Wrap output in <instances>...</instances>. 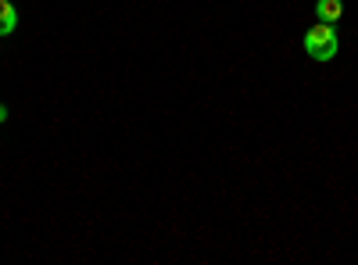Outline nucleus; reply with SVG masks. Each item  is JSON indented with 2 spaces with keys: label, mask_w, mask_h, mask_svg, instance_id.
<instances>
[{
  "label": "nucleus",
  "mask_w": 358,
  "mask_h": 265,
  "mask_svg": "<svg viewBox=\"0 0 358 265\" xmlns=\"http://www.w3.org/2000/svg\"><path fill=\"white\" fill-rule=\"evenodd\" d=\"M305 50L308 57H315V62H330V57L337 54V33H334V25H312L308 33H305Z\"/></svg>",
  "instance_id": "f257e3e1"
},
{
  "label": "nucleus",
  "mask_w": 358,
  "mask_h": 265,
  "mask_svg": "<svg viewBox=\"0 0 358 265\" xmlns=\"http://www.w3.org/2000/svg\"><path fill=\"white\" fill-rule=\"evenodd\" d=\"M315 15H319V22L334 25V22L344 15V4H341V0H319V4H315Z\"/></svg>",
  "instance_id": "f03ea898"
},
{
  "label": "nucleus",
  "mask_w": 358,
  "mask_h": 265,
  "mask_svg": "<svg viewBox=\"0 0 358 265\" xmlns=\"http://www.w3.org/2000/svg\"><path fill=\"white\" fill-rule=\"evenodd\" d=\"M15 25H18L15 8L8 4V0H0V36H11V33H15Z\"/></svg>",
  "instance_id": "7ed1b4c3"
},
{
  "label": "nucleus",
  "mask_w": 358,
  "mask_h": 265,
  "mask_svg": "<svg viewBox=\"0 0 358 265\" xmlns=\"http://www.w3.org/2000/svg\"><path fill=\"white\" fill-rule=\"evenodd\" d=\"M0 122H8V108L4 104H0Z\"/></svg>",
  "instance_id": "20e7f679"
}]
</instances>
